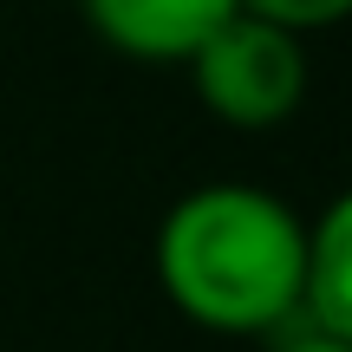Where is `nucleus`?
<instances>
[{
    "label": "nucleus",
    "mask_w": 352,
    "mask_h": 352,
    "mask_svg": "<svg viewBox=\"0 0 352 352\" xmlns=\"http://www.w3.org/2000/svg\"><path fill=\"white\" fill-rule=\"evenodd\" d=\"M78 7L111 52L144 65H183L228 13H241L235 0H78Z\"/></svg>",
    "instance_id": "3"
},
{
    "label": "nucleus",
    "mask_w": 352,
    "mask_h": 352,
    "mask_svg": "<svg viewBox=\"0 0 352 352\" xmlns=\"http://www.w3.org/2000/svg\"><path fill=\"white\" fill-rule=\"evenodd\" d=\"M307 222L261 183H202L157 228V287L189 327L254 340L294 327Z\"/></svg>",
    "instance_id": "1"
},
{
    "label": "nucleus",
    "mask_w": 352,
    "mask_h": 352,
    "mask_svg": "<svg viewBox=\"0 0 352 352\" xmlns=\"http://www.w3.org/2000/svg\"><path fill=\"white\" fill-rule=\"evenodd\" d=\"M189 85L202 111L235 131H274L307 98V46L287 26H267L254 13H228L196 52H189Z\"/></svg>",
    "instance_id": "2"
},
{
    "label": "nucleus",
    "mask_w": 352,
    "mask_h": 352,
    "mask_svg": "<svg viewBox=\"0 0 352 352\" xmlns=\"http://www.w3.org/2000/svg\"><path fill=\"white\" fill-rule=\"evenodd\" d=\"M280 352H352V340H327V333H287Z\"/></svg>",
    "instance_id": "6"
},
{
    "label": "nucleus",
    "mask_w": 352,
    "mask_h": 352,
    "mask_svg": "<svg viewBox=\"0 0 352 352\" xmlns=\"http://www.w3.org/2000/svg\"><path fill=\"white\" fill-rule=\"evenodd\" d=\"M241 13H254V20L267 26H287V33H327V26H340L352 13V0H235Z\"/></svg>",
    "instance_id": "5"
},
{
    "label": "nucleus",
    "mask_w": 352,
    "mask_h": 352,
    "mask_svg": "<svg viewBox=\"0 0 352 352\" xmlns=\"http://www.w3.org/2000/svg\"><path fill=\"white\" fill-rule=\"evenodd\" d=\"M294 333L352 340V202H346V196H333L327 209L307 222Z\"/></svg>",
    "instance_id": "4"
}]
</instances>
